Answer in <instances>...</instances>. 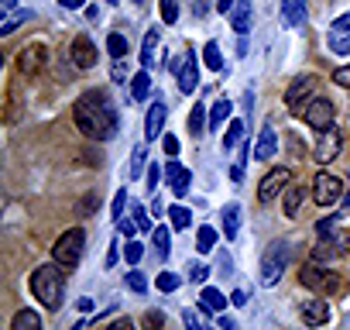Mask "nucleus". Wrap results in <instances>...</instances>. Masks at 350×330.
I'll use <instances>...</instances> for the list:
<instances>
[{
	"label": "nucleus",
	"instance_id": "nucleus-3",
	"mask_svg": "<svg viewBox=\"0 0 350 330\" xmlns=\"http://www.w3.org/2000/svg\"><path fill=\"white\" fill-rule=\"evenodd\" d=\"M83 248H86V234H83V227H69L66 234H59V241H55V248H52V258H55L59 265L72 268V265H79Z\"/></svg>",
	"mask_w": 350,
	"mask_h": 330
},
{
	"label": "nucleus",
	"instance_id": "nucleus-20",
	"mask_svg": "<svg viewBox=\"0 0 350 330\" xmlns=\"http://www.w3.org/2000/svg\"><path fill=\"white\" fill-rule=\"evenodd\" d=\"M306 193H312V190H306L302 183L299 186H288L285 190V217H299V210H302V203H306Z\"/></svg>",
	"mask_w": 350,
	"mask_h": 330
},
{
	"label": "nucleus",
	"instance_id": "nucleus-12",
	"mask_svg": "<svg viewBox=\"0 0 350 330\" xmlns=\"http://www.w3.org/2000/svg\"><path fill=\"white\" fill-rule=\"evenodd\" d=\"M165 179H168V186H172V193H175V196H186V193H189V186H193V173L186 169V165H179L175 158L165 165Z\"/></svg>",
	"mask_w": 350,
	"mask_h": 330
},
{
	"label": "nucleus",
	"instance_id": "nucleus-40",
	"mask_svg": "<svg viewBox=\"0 0 350 330\" xmlns=\"http://www.w3.org/2000/svg\"><path fill=\"white\" fill-rule=\"evenodd\" d=\"M144 162H148L144 148H134V155H131V179H137V176L144 173Z\"/></svg>",
	"mask_w": 350,
	"mask_h": 330
},
{
	"label": "nucleus",
	"instance_id": "nucleus-16",
	"mask_svg": "<svg viewBox=\"0 0 350 330\" xmlns=\"http://www.w3.org/2000/svg\"><path fill=\"white\" fill-rule=\"evenodd\" d=\"M196 86H200V59H196V52H189V59H186L183 69H179V90L189 97Z\"/></svg>",
	"mask_w": 350,
	"mask_h": 330
},
{
	"label": "nucleus",
	"instance_id": "nucleus-6",
	"mask_svg": "<svg viewBox=\"0 0 350 330\" xmlns=\"http://www.w3.org/2000/svg\"><path fill=\"white\" fill-rule=\"evenodd\" d=\"M316 76L312 73H306V76H295L292 83H288V90H285V107L292 110V114H302L309 103H312V93H316Z\"/></svg>",
	"mask_w": 350,
	"mask_h": 330
},
{
	"label": "nucleus",
	"instance_id": "nucleus-39",
	"mask_svg": "<svg viewBox=\"0 0 350 330\" xmlns=\"http://www.w3.org/2000/svg\"><path fill=\"white\" fill-rule=\"evenodd\" d=\"M127 289H134V292H137V296H141V292H144V289H148V279H144V275H141V272H137V265H134V268H131V272H127Z\"/></svg>",
	"mask_w": 350,
	"mask_h": 330
},
{
	"label": "nucleus",
	"instance_id": "nucleus-7",
	"mask_svg": "<svg viewBox=\"0 0 350 330\" xmlns=\"http://www.w3.org/2000/svg\"><path fill=\"white\" fill-rule=\"evenodd\" d=\"M312 200H316L319 207L340 203V200H343V179L333 176V173H316V179H312Z\"/></svg>",
	"mask_w": 350,
	"mask_h": 330
},
{
	"label": "nucleus",
	"instance_id": "nucleus-24",
	"mask_svg": "<svg viewBox=\"0 0 350 330\" xmlns=\"http://www.w3.org/2000/svg\"><path fill=\"white\" fill-rule=\"evenodd\" d=\"M11 330H42V316L35 309H18L11 320Z\"/></svg>",
	"mask_w": 350,
	"mask_h": 330
},
{
	"label": "nucleus",
	"instance_id": "nucleus-57",
	"mask_svg": "<svg viewBox=\"0 0 350 330\" xmlns=\"http://www.w3.org/2000/svg\"><path fill=\"white\" fill-rule=\"evenodd\" d=\"M110 4H120V0H110Z\"/></svg>",
	"mask_w": 350,
	"mask_h": 330
},
{
	"label": "nucleus",
	"instance_id": "nucleus-45",
	"mask_svg": "<svg viewBox=\"0 0 350 330\" xmlns=\"http://www.w3.org/2000/svg\"><path fill=\"white\" fill-rule=\"evenodd\" d=\"M333 83L343 86V90H350V66H340V69L333 73Z\"/></svg>",
	"mask_w": 350,
	"mask_h": 330
},
{
	"label": "nucleus",
	"instance_id": "nucleus-31",
	"mask_svg": "<svg viewBox=\"0 0 350 330\" xmlns=\"http://www.w3.org/2000/svg\"><path fill=\"white\" fill-rule=\"evenodd\" d=\"M151 241H154L158 255L168 258V251H172V231H168V227H154V231H151Z\"/></svg>",
	"mask_w": 350,
	"mask_h": 330
},
{
	"label": "nucleus",
	"instance_id": "nucleus-51",
	"mask_svg": "<svg viewBox=\"0 0 350 330\" xmlns=\"http://www.w3.org/2000/svg\"><path fill=\"white\" fill-rule=\"evenodd\" d=\"M230 303H234V306H247V289H237V292L230 296Z\"/></svg>",
	"mask_w": 350,
	"mask_h": 330
},
{
	"label": "nucleus",
	"instance_id": "nucleus-43",
	"mask_svg": "<svg viewBox=\"0 0 350 330\" xmlns=\"http://www.w3.org/2000/svg\"><path fill=\"white\" fill-rule=\"evenodd\" d=\"M333 231H336V217H323V220L316 224V234H319V238H326V234H333Z\"/></svg>",
	"mask_w": 350,
	"mask_h": 330
},
{
	"label": "nucleus",
	"instance_id": "nucleus-22",
	"mask_svg": "<svg viewBox=\"0 0 350 330\" xmlns=\"http://www.w3.org/2000/svg\"><path fill=\"white\" fill-rule=\"evenodd\" d=\"M200 306H203L206 313H224V309H227V296H224L220 289L206 285V289L200 292Z\"/></svg>",
	"mask_w": 350,
	"mask_h": 330
},
{
	"label": "nucleus",
	"instance_id": "nucleus-42",
	"mask_svg": "<svg viewBox=\"0 0 350 330\" xmlns=\"http://www.w3.org/2000/svg\"><path fill=\"white\" fill-rule=\"evenodd\" d=\"M124 207H127V193L120 190V193L113 196V210H110V214H113V220H120V217H124Z\"/></svg>",
	"mask_w": 350,
	"mask_h": 330
},
{
	"label": "nucleus",
	"instance_id": "nucleus-37",
	"mask_svg": "<svg viewBox=\"0 0 350 330\" xmlns=\"http://www.w3.org/2000/svg\"><path fill=\"white\" fill-rule=\"evenodd\" d=\"M107 52H110L113 59H124V55H127V38H124V35H110V38H107Z\"/></svg>",
	"mask_w": 350,
	"mask_h": 330
},
{
	"label": "nucleus",
	"instance_id": "nucleus-41",
	"mask_svg": "<svg viewBox=\"0 0 350 330\" xmlns=\"http://www.w3.org/2000/svg\"><path fill=\"white\" fill-rule=\"evenodd\" d=\"M131 217L137 220V227H141V231H154V227H151V220H148V210H144V207H137V203H134V207H131Z\"/></svg>",
	"mask_w": 350,
	"mask_h": 330
},
{
	"label": "nucleus",
	"instance_id": "nucleus-23",
	"mask_svg": "<svg viewBox=\"0 0 350 330\" xmlns=\"http://www.w3.org/2000/svg\"><path fill=\"white\" fill-rule=\"evenodd\" d=\"M154 62H158V31L151 28V31L144 35V45H141V66L151 69Z\"/></svg>",
	"mask_w": 350,
	"mask_h": 330
},
{
	"label": "nucleus",
	"instance_id": "nucleus-28",
	"mask_svg": "<svg viewBox=\"0 0 350 330\" xmlns=\"http://www.w3.org/2000/svg\"><path fill=\"white\" fill-rule=\"evenodd\" d=\"M206 114H210V107H203V103H196L193 107V114H189V131H193V138H203V131H206Z\"/></svg>",
	"mask_w": 350,
	"mask_h": 330
},
{
	"label": "nucleus",
	"instance_id": "nucleus-21",
	"mask_svg": "<svg viewBox=\"0 0 350 330\" xmlns=\"http://www.w3.org/2000/svg\"><path fill=\"white\" fill-rule=\"evenodd\" d=\"M220 220H224V238L234 241L237 231H241V207H237V203H227L224 214H220Z\"/></svg>",
	"mask_w": 350,
	"mask_h": 330
},
{
	"label": "nucleus",
	"instance_id": "nucleus-4",
	"mask_svg": "<svg viewBox=\"0 0 350 330\" xmlns=\"http://www.w3.org/2000/svg\"><path fill=\"white\" fill-rule=\"evenodd\" d=\"M285 265H288V241H271L261 258V285L271 289L285 275Z\"/></svg>",
	"mask_w": 350,
	"mask_h": 330
},
{
	"label": "nucleus",
	"instance_id": "nucleus-13",
	"mask_svg": "<svg viewBox=\"0 0 350 330\" xmlns=\"http://www.w3.org/2000/svg\"><path fill=\"white\" fill-rule=\"evenodd\" d=\"M165 117H168V107H165V97H154L151 107H148V120H144V138L154 141L161 138V127H165Z\"/></svg>",
	"mask_w": 350,
	"mask_h": 330
},
{
	"label": "nucleus",
	"instance_id": "nucleus-44",
	"mask_svg": "<svg viewBox=\"0 0 350 330\" xmlns=\"http://www.w3.org/2000/svg\"><path fill=\"white\" fill-rule=\"evenodd\" d=\"M186 275H189V282H206V275H210V272H206V265H200V262H196V265H189V272H186Z\"/></svg>",
	"mask_w": 350,
	"mask_h": 330
},
{
	"label": "nucleus",
	"instance_id": "nucleus-5",
	"mask_svg": "<svg viewBox=\"0 0 350 330\" xmlns=\"http://www.w3.org/2000/svg\"><path fill=\"white\" fill-rule=\"evenodd\" d=\"M299 282H302L306 289H312V292H319V296H329V292H336V285H340V279H336V272H329V268H323V262H312V265H302V272H299Z\"/></svg>",
	"mask_w": 350,
	"mask_h": 330
},
{
	"label": "nucleus",
	"instance_id": "nucleus-8",
	"mask_svg": "<svg viewBox=\"0 0 350 330\" xmlns=\"http://www.w3.org/2000/svg\"><path fill=\"white\" fill-rule=\"evenodd\" d=\"M302 120H306L312 131L333 127V124H336V107H333V100H312V103L302 110Z\"/></svg>",
	"mask_w": 350,
	"mask_h": 330
},
{
	"label": "nucleus",
	"instance_id": "nucleus-10",
	"mask_svg": "<svg viewBox=\"0 0 350 330\" xmlns=\"http://www.w3.org/2000/svg\"><path fill=\"white\" fill-rule=\"evenodd\" d=\"M288 179H292V173L285 169V165H282V169H271V173L258 183V200H261V203H271L278 193H285Z\"/></svg>",
	"mask_w": 350,
	"mask_h": 330
},
{
	"label": "nucleus",
	"instance_id": "nucleus-50",
	"mask_svg": "<svg viewBox=\"0 0 350 330\" xmlns=\"http://www.w3.org/2000/svg\"><path fill=\"white\" fill-rule=\"evenodd\" d=\"M117 248H120V244H110V251H107V268H113V265H117V258L124 255V251H117Z\"/></svg>",
	"mask_w": 350,
	"mask_h": 330
},
{
	"label": "nucleus",
	"instance_id": "nucleus-49",
	"mask_svg": "<svg viewBox=\"0 0 350 330\" xmlns=\"http://www.w3.org/2000/svg\"><path fill=\"white\" fill-rule=\"evenodd\" d=\"M158 176H161L158 165H148V190H154V186H158Z\"/></svg>",
	"mask_w": 350,
	"mask_h": 330
},
{
	"label": "nucleus",
	"instance_id": "nucleus-32",
	"mask_svg": "<svg viewBox=\"0 0 350 330\" xmlns=\"http://www.w3.org/2000/svg\"><path fill=\"white\" fill-rule=\"evenodd\" d=\"M244 141V120H230V127H227V138H224V148L230 151V148H237Z\"/></svg>",
	"mask_w": 350,
	"mask_h": 330
},
{
	"label": "nucleus",
	"instance_id": "nucleus-55",
	"mask_svg": "<svg viewBox=\"0 0 350 330\" xmlns=\"http://www.w3.org/2000/svg\"><path fill=\"white\" fill-rule=\"evenodd\" d=\"M161 320H165V316H161V313H148V316H144V323H148V327H158V323H161Z\"/></svg>",
	"mask_w": 350,
	"mask_h": 330
},
{
	"label": "nucleus",
	"instance_id": "nucleus-56",
	"mask_svg": "<svg viewBox=\"0 0 350 330\" xmlns=\"http://www.w3.org/2000/svg\"><path fill=\"white\" fill-rule=\"evenodd\" d=\"M0 8H4V11L11 14V11H18V0H0Z\"/></svg>",
	"mask_w": 350,
	"mask_h": 330
},
{
	"label": "nucleus",
	"instance_id": "nucleus-27",
	"mask_svg": "<svg viewBox=\"0 0 350 330\" xmlns=\"http://www.w3.org/2000/svg\"><path fill=\"white\" fill-rule=\"evenodd\" d=\"M148 93H151V76H148V69H141V73L131 76V97L134 100H144Z\"/></svg>",
	"mask_w": 350,
	"mask_h": 330
},
{
	"label": "nucleus",
	"instance_id": "nucleus-17",
	"mask_svg": "<svg viewBox=\"0 0 350 330\" xmlns=\"http://www.w3.org/2000/svg\"><path fill=\"white\" fill-rule=\"evenodd\" d=\"M302 320H306L309 327L329 323V303H326V299H309V303H302Z\"/></svg>",
	"mask_w": 350,
	"mask_h": 330
},
{
	"label": "nucleus",
	"instance_id": "nucleus-33",
	"mask_svg": "<svg viewBox=\"0 0 350 330\" xmlns=\"http://www.w3.org/2000/svg\"><path fill=\"white\" fill-rule=\"evenodd\" d=\"M213 244H217V231H213V227H200V234H196V251L206 255V251H213Z\"/></svg>",
	"mask_w": 350,
	"mask_h": 330
},
{
	"label": "nucleus",
	"instance_id": "nucleus-29",
	"mask_svg": "<svg viewBox=\"0 0 350 330\" xmlns=\"http://www.w3.org/2000/svg\"><path fill=\"white\" fill-rule=\"evenodd\" d=\"M203 62H206V69H213V73H220V69H224L220 42H206V49H203Z\"/></svg>",
	"mask_w": 350,
	"mask_h": 330
},
{
	"label": "nucleus",
	"instance_id": "nucleus-35",
	"mask_svg": "<svg viewBox=\"0 0 350 330\" xmlns=\"http://www.w3.org/2000/svg\"><path fill=\"white\" fill-rule=\"evenodd\" d=\"M168 217H172V227H179V231H186V227L193 224V214H189L186 207H172Z\"/></svg>",
	"mask_w": 350,
	"mask_h": 330
},
{
	"label": "nucleus",
	"instance_id": "nucleus-14",
	"mask_svg": "<svg viewBox=\"0 0 350 330\" xmlns=\"http://www.w3.org/2000/svg\"><path fill=\"white\" fill-rule=\"evenodd\" d=\"M72 66H76V69H93V66H96V45H93L86 35H79V38L72 42Z\"/></svg>",
	"mask_w": 350,
	"mask_h": 330
},
{
	"label": "nucleus",
	"instance_id": "nucleus-26",
	"mask_svg": "<svg viewBox=\"0 0 350 330\" xmlns=\"http://www.w3.org/2000/svg\"><path fill=\"white\" fill-rule=\"evenodd\" d=\"M329 52H333V55H350V28H347V31L329 28Z\"/></svg>",
	"mask_w": 350,
	"mask_h": 330
},
{
	"label": "nucleus",
	"instance_id": "nucleus-54",
	"mask_svg": "<svg viewBox=\"0 0 350 330\" xmlns=\"http://www.w3.org/2000/svg\"><path fill=\"white\" fill-rule=\"evenodd\" d=\"M59 4H62V8H69V11H79V8L86 4V0H59Z\"/></svg>",
	"mask_w": 350,
	"mask_h": 330
},
{
	"label": "nucleus",
	"instance_id": "nucleus-53",
	"mask_svg": "<svg viewBox=\"0 0 350 330\" xmlns=\"http://www.w3.org/2000/svg\"><path fill=\"white\" fill-rule=\"evenodd\" d=\"M76 309H79V313H93V299H90V296H83V299L76 303Z\"/></svg>",
	"mask_w": 350,
	"mask_h": 330
},
{
	"label": "nucleus",
	"instance_id": "nucleus-9",
	"mask_svg": "<svg viewBox=\"0 0 350 330\" xmlns=\"http://www.w3.org/2000/svg\"><path fill=\"white\" fill-rule=\"evenodd\" d=\"M340 148H343V134H340L336 124L326 127V131H319V141H316V162H319V165H329V162L340 155Z\"/></svg>",
	"mask_w": 350,
	"mask_h": 330
},
{
	"label": "nucleus",
	"instance_id": "nucleus-36",
	"mask_svg": "<svg viewBox=\"0 0 350 330\" xmlns=\"http://www.w3.org/2000/svg\"><path fill=\"white\" fill-rule=\"evenodd\" d=\"M179 282H183V279L175 275V272H168V268H165V272L154 279V285H158L161 292H175V289H179Z\"/></svg>",
	"mask_w": 350,
	"mask_h": 330
},
{
	"label": "nucleus",
	"instance_id": "nucleus-18",
	"mask_svg": "<svg viewBox=\"0 0 350 330\" xmlns=\"http://www.w3.org/2000/svg\"><path fill=\"white\" fill-rule=\"evenodd\" d=\"M306 21V0H282V25L299 28Z\"/></svg>",
	"mask_w": 350,
	"mask_h": 330
},
{
	"label": "nucleus",
	"instance_id": "nucleus-19",
	"mask_svg": "<svg viewBox=\"0 0 350 330\" xmlns=\"http://www.w3.org/2000/svg\"><path fill=\"white\" fill-rule=\"evenodd\" d=\"M230 28H234L237 35H247V28H251V0H237V4H234V11H230Z\"/></svg>",
	"mask_w": 350,
	"mask_h": 330
},
{
	"label": "nucleus",
	"instance_id": "nucleus-58",
	"mask_svg": "<svg viewBox=\"0 0 350 330\" xmlns=\"http://www.w3.org/2000/svg\"><path fill=\"white\" fill-rule=\"evenodd\" d=\"M134 4H144V0H134Z\"/></svg>",
	"mask_w": 350,
	"mask_h": 330
},
{
	"label": "nucleus",
	"instance_id": "nucleus-25",
	"mask_svg": "<svg viewBox=\"0 0 350 330\" xmlns=\"http://www.w3.org/2000/svg\"><path fill=\"white\" fill-rule=\"evenodd\" d=\"M230 110H234V103H230L227 97H220V100L210 107V131H220V124L230 117Z\"/></svg>",
	"mask_w": 350,
	"mask_h": 330
},
{
	"label": "nucleus",
	"instance_id": "nucleus-47",
	"mask_svg": "<svg viewBox=\"0 0 350 330\" xmlns=\"http://www.w3.org/2000/svg\"><path fill=\"white\" fill-rule=\"evenodd\" d=\"M110 76H113L117 83H124V79H127V66H124V59H113V69H110Z\"/></svg>",
	"mask_w": 350,
	"mask_h": 330
},
{
	"label": "nucleus",
	"instance_id": "nucleus-15",
	"mask_svg": "<svg viewBox=\"0 0 350 330\" xmlns=\"http://www.w3.org/2000/svg\"><path fill=\"white\" fill-rule=\"evenodd\" d=\"M275 148H278V134H275V124L268 120V124L261 127V134H258L254 158H258V162H268V158H275Z\"/></svg>",
	"mask_w": 350,
	"mask_h": 330
},
{
	"label": "nucleus",
	"instance_id": "nucleus-38",
	"mask_svg": "<svg viewBox=\"0 0 350 330\" xmlns=\"http://www.w3.org/2000/svg\"><path fill=\"white\" fill-rule=\"evenodd\" d=\"M124 258H127V262H131V265H137V262H141V258H144V244H141V241H137V238H131V241H127V244H124Z\"/></svg>",
	"mask_w": 350,
	"mask_h": 330
},
{
	"label": "nucleus",
	"instance_id": "nucleus-1",
	"mask_svg": "<svg viewBox=\"0 0 350 330\" xmlns=\"http://www.w3.org/2000/svg\"><path fill=\"white\" fill-rule=\"evenodd\" d=\"M72 117H76V127H79L86 138H93V141L110 138V134H113V127H117L113 103L107 100V93H103V90H86V93L76 100Z\"/></svg>",
	"mask_w": 350,
	"mask_h": 330
},
{
	"label": "nucleus",
	"instance_id": "nucleus-48",
	"mask_svg": "<svg viewBox=\"0 0 350 330\" xmlns=\"http://www.w3.org/2000/svg\"><path fill=\"white\" fill-rule=\"evenodd\" d=\"M183 320H186V327H189V330H200V327H203L200 313H193V309H186V313H183Z\"/></svg>",
	"mask_w": 350,
	"mask_h": 330
},
{
	"label": "nucleus",
	"instance_id": "nucleus-46",
	"mask_svg": "<svg viewBox=\"0 0 350 330\" xmlns=\"http://www.w3.org/2000/svg\"><path fill=\"white\" fill-rule=\"evenodd\" d=\"M165 155H168V158L179 155V138H175V134H165Z\"/></svg>",
	"mask_w": 350,
	"mask_h": 330
},
{
	"label": "nucleus",
	"instance_id": "nucleus-11",
	"mask_svg": "<svg viewBox=\"0 0 350 330\" xmlns=\"http://www.w3.org/2000/svg\"><path fill=\"white\" fill-rule=\"evenodd\" d=\"M45 62H49V49H45V45H25V49L18 52V69H21L25 76H35Z\"/></svg>",
	"mask_w": 350,
	"mask_h": 330
},
{
	"label": "nucleus",
	"instance_id": "nucleus-2",
	"mask_svg": "<svg viewBox=\"0 0 350 330\" xmlns=\"http://www.w3.org/2000/svg\"><path fill=\"white\" fill-rule=\"evenodd\" d=\"M62 268H66V265L52 262V265L35 268V275H31V292H35V299H38L45 309H52V313L66 303V272H62Z\"/></svg>",
	"mask_w": 350,
	"mask_h": 330
},
{
	"label": "nucleus",
	"instance_id": "nucleus-30",
	"mask_svg": "<svg viewBox=\"0 0 350 330\" xmlns=\"http://www.w3.org/2000/svg\"><path fill=\"white\" fill-rule=\"evenodd\" d=\"M25 21H31V11H11V14L4 18V25H0V35H11V31H18Z\"/></svg>",
	"mask_w": 350,
	"mask_h": 330
},
{
	"label": "nucleus",
	"instance_id": "nucleus-34",
	"mask_svg": "<svg viewBox=\"0 0 350 330\" xmlns=\"http://www.w3.org/2000/svg\"><path fill=\"white\" fill-rule=\"evenodd\" d=\"M158 14H161L165 25H175V21H179V0H161V4H158Z\"/></svg>",
	"mask_w": 350,
	"mask_h": 330
},
{
	"label": "nucleus",
	"instance_id": "nucleus-52",
	"mask_svg": "<svg viewBox=\"0 0 350 330\" xmlns=\"http://www.w3.org/2000/svg\"><path fill=\"white\" fill-rule=\"evenodd\" d=\"M234 4H237V0H217V11H220V14H230Z\"/></svg>",
	"mask_w": 350,
	"mask_h": 330
}]
</instances>
